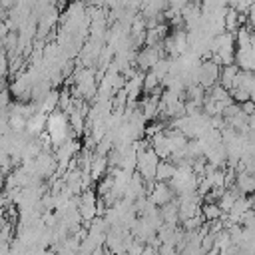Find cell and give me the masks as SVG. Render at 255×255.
<instances>
[{
	"instance_id": "obj_1",
	"label": "cell",
	"mask_w": 255,
	"mask_h": 255,
	"mask_svg": "<svg viewBox=\"0 0 255 255\" xmlns=\"http://www.w3.org/2000/svg\"><path fill=\"white\" fill-rule=\"evenodd\" d=\"M78 211H80V217H82V221L86 225L92 223L98 217V197H96V191L84 189L80 193V197H78Z\"/></svg>"
},
{
	"instance_id": "obj_2",
	"label": "cell",
	"mask_w": 255,
	"mask_h": 255,
	"mask_svg": "<svg viewBox=\"0 0 255 255\" xmlns=\"http://www.w3.org/2000/svg\"><path fill=\"white\" fill-rule=\"evenodd\" d=\"M149 199L155 203V205H165V203H169V201H173V189H171V185H167L165 181H157L153 187H151V195H149Z\"/></svg>"
},
{
	"instance_id": "obj_3",
	"label": "cell",
	"mask_w": 255,
	"mask_h": 255,
	"mask_svg": "<svg viewBox=\"0 0 255 255\" xmlns=\"http://www.w3.org/2000/svg\"><path fill=\"white\" fill-rule=\"evenodd\" d=\"M175 165L173 163H169V161H159L157 163V169H155V179L157 181H167V179H171L173 175H175Z\"/></svg>"
},
{
	"instance_id": "obj_4",
	"label": "cell",
	"mask_w": 255,
	"mask_h": 255,
	"mask_svg": "<svg viewBox=\"0 0 255 255\" xmlns=\"http://www.w3.org/2000/svg\"><path fill=\"white\" fill-rule=\"evenodd\" d=\"M106 167H108V159H106V155L96 153V155H94V159H92V167H90L92 177H94V179H100V177L104 175Z\"/></svg>"
},
{
	"instance_id": "obj_5",
	"label": "cell",
	"mask_w": 255,
	"mask_h": 255,
	"mask_svg": "<svg viewBox=\"0 0 255 255\" xmlns=\"http://www.w3.org/2000/svg\"><path fill=\"white\" fill-rule=\"evenodd\" d=\"M159 112V98L151 96L143 100V118H153Z\"/></svg>"
},
{
	"instance_id": "obj_6",
	"label": "cell",
	"mask_w": 255,
	"mask_h": 255,
	"mask_svg": "<svg viewBox=\"0 0 255 255\" xmlns=\"http://www.w3.org/2000/svg\"><path fill=\"white\" fill-rule=\"evenodd\" d=\"M201 215H203V219H207V221L213 223V221H217V219L223 215V211H221L219 205H215V203H207V205H203Z\"/></svg>"
},
{
	"instance_id": "obj_7",
	"label": "cell",
	"mask_w": 255,
	"mask_h": 255,
	"mask_svg": "<svg viewBox=\"0 0 255 255\" xmlns=\"http://www.w3.org/2000/svg\"><path fill=\"white\" fill-rule=\"evenodd\" d=\"M237 185H239V189L241 191H253L255 189V177H251L249 173H241L239 177H237Z\"/></svg>"
},
{
	"instance_id": "obj_8",
	"label": "cell",
	"mask_w": 255,
	"mask_h": 255,
	"mask_svg": "<svg viewBox=\"0 0 255 255\" xmlns=\"http://www.w3.org/2000/svg\"><path fill=\"white\" fill-rule=\"evenodd\" d=\"M10 90L6 88V90H2L0 92V110H8L10 106H12V98H10Z\"/></svg>"
},
{
	"instance_id": "obj_9",
	"label": "cell",
	"mask_w": 255,
	"mask_h": 255,
	"mask_svg": "<svg viewBox=\"0 0 255 255\" xmlns=\"http://www.w3.org/2000/svg\"><path fill=\"white\" fill-rule=\"evenodd\" d=\"M157 255H179V249L175 245H169V243H161L159 249H157Z\"/></svg>"
},
{
	"instance_id": "obj_10",
	"label": "cell",
	"mask_w": 255,
	"mask_h": 255,
	"mask_svg": "<svg viewBox=\"0 0 255 255\" xmlns=\"http://www.w3.org/2000/svg\"><path fill=\"white\" fill-rule=\"evenodd\" d=\"M8 64H10V60H8L6 52L0 50V80H4V76L8 74Z\"/></svg>"
},
{
	"instance_id": "obj_11",
	"label": "cell",
	"mask_w": 255,
	"mask_h": 255,
	"mask_svg": "<svg viewBox=\"0 0 255 255\" xmlns=\"http://www.w3.org/2000/svg\"><path fill=\"white\" fill-rule=\"evenodd\" d=\"M141 255H157V249H155V247H151V245H145V247H143V251H141Z\"/></svg>"
},
{
	"instance_id": "obj_12",
	"label": "cell",
	"mask_w": 255,
	"mask_h": 255,
	"mask_svg": "<svg viewBox=\"0 0 255 255\" xmlns=\"http://www.w3.org/2000/svg\"><path fill=\"white\" fill-rule=\"evenodd\" d=\"M2 90H6V84H4V80H0V92Z\"/></svg>"
},
{
	"instance_id": "obj_13",
	"label": "cell",
	"mask_w": 255,
	"mask_h": 255,
	"mask_svg": "<svg viewBox=\"0 0 255 255\" xmlns=\"http://www.w3.org/2000/svg\"><path fill=\"white\" fill-rule=\"evenodd\" d=\"M106 255H114V253H110V251H108V253H106Z\"/></svg>"
}]
</instances>
